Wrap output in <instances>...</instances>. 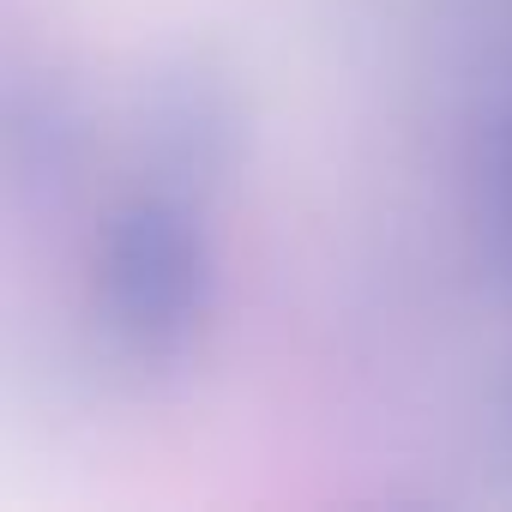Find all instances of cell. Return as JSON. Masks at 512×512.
Instances as JSON below:
<instances>
[{
	"instance_id": "obj_1",
	"label": "cell",
	"mask_w": 512,
	"mask_h": 512,
	"mask_svg": "<svg viewBox=\"0 0 512 512\" xmlns=\"http://www.w3.org/2000/svg\"><path fill=\"white\" fill-rule=\"evenodd\" d=\"M229 151V103L205 79L157 85L139 127V163L91 223L79 332L91 362L133 392L181 380L217 326V187L229 175Z\"/></svg>"
}]
</instances>
